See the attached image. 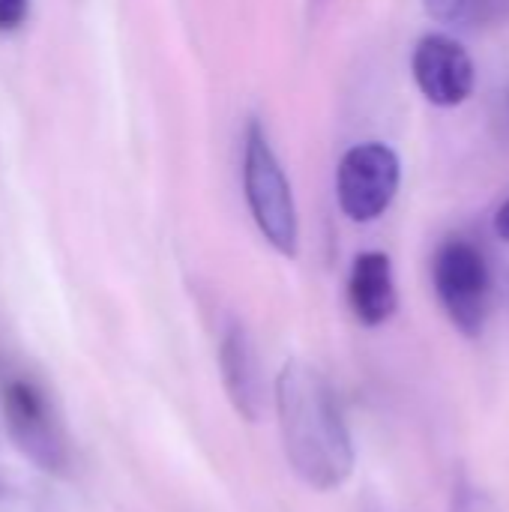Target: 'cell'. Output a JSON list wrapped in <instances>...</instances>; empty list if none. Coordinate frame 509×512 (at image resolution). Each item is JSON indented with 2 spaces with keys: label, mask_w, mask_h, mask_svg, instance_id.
Instances as JSON below:
<instances>
[{
  "label": "cell",
  "mask_w": 509,
  "mask_h": 512,
  "mask_svg": "<svg viewBox=\"0 0 509 512\" xmlns=\"http://www.w3.org/2000/svg\"><path fill=\"white\" fill-rule=\"evenodd\" d=\"M276 414L291 471L315 492L342 489L357 456L333 384L318 369L288 360L276 378Z\"/></svg>",
  "instance_id": "obj_1"
},
{
  "label": "cell",
  "mask_w": 509,
  "mask_h": 512,
  "mask_svg": "<svg viewBox=\"0 0 509 512\" xmlns=\"http://www.w3.org/2000/svg\"><path fill=\"white\" fill-rule=\"evenodd\" d=\"M243 186L252 219L261 237L285 258H294L300 249V219L291 183L270 147L261 123H249L246 150H243Z\"/></svg>",
  "instance_id": "obj_2"
},
{
  "label": "cell",
  "mask_w": 509,
  "mask_h": 512,
  "mask_svg": "<svg viewBox=\"0 0 509 512\" xmlns=\"http://www.w3.org/2000/svg\"><path fill=\"white\" fill-rule=\"evenodd\" d=\"M432 282L453 327L477 339L492 312V270L483 249L468 237H447L432 261Z\"/></svg>",
  "instance_id": "obj_3"
},
{
  "label": "cell",
  "mask_w": 509,
  "mask_h": 512,
  "mask_svg": "<svg viewBox=\"0 0 509 512\" xmlns=\"http://www.w3.org/2000/svg\"><path fill=\"white\" fill-rule=\"evenodd\" d=\"M402 183V162L393 147L381 141H366L351 147L336 171V198L351 222L381 219Z\"/></svg>",
  "instance_id": "obj_4"
},
{
  "label": "cell",
  "mask_w": 509,
  "mask_h": 512,
  "mask_svg": "<svg viewBox=\"0 0 509 512\" xmlns=\"http://www.w3.org/2000/svg\"><path fill=\"white\" fill-rule=\"evenodd\" d=\"M3 423L18 450L33 459L42 471L66 465V447L48 393L30 378H9L3 384Z\"/></svg>",
  "instance_id": "obj_5"
},
{
  "label": "cell",
  "mask_w": 509,
  "mask_h": 512,
  "mask_svg": "<svg viewBox=\"0 0 509 512\" xmlns=\"http://www.w3.org/2000/svg\"><path fill=\"white\" fill-rule=\"evenodd\" d=\"M411 72L423 99L438 108H456L468 102L477 87L474 57L447 33H426L417 42L411 54Z\"/></svg>",
  "instance_id": "obj_6"
},
{
  "label": "cell",
  "mask_w": 509,
  "mask_h": 512,
  "mask_svg": "<svg viewBox=\"0 0 509 512\" xmlns=\"http://www.w3.org/2000/svg\"><path fill=\"white\" fill-rule=\"evenodd\" d=\"M219 369H222V384H225V393H228L234 411L246 423H258L264 417L267 387H264L255 345L246 336V330L231 327L225 333L222 348H219Z\"/></svg>",
  "instance_id": "obj_7"
},
{
  "label": "cell",
  "mask_w": 509,
  "mask_h": 512,
  "mask_svg": "<svg viewBox=\"0 0 509 512\" xmlns=\"http://www.w3.org/2000/svg\"><path fill=\"white\" fill-rule=\"evenodd\" d=\"M348 303L363 327L387 324L399 309L393 261L387 252H360L348 276Z\"/></svg>",
  "instance_id": "obj_8"
},
{
  "label": "cell",
  "mask_w": 509,
  "mask_h": 512,
  "mask_svg": "<svg viewBox=\"0 0 509 512\" xmlns=\"http://www.w3.org/2000/svg\"><path fill=\"white\" fill-rule=\"evenodd\" d=\"M30 0H0V30H15L24 24Z\"/></svg>",
  "instance_id": "obj_9"
},
{
  "label": "cell",
  "mask_w": 509,
  "mask_h": 512,
  "mask_svg": "<svg viewBox=\"0 0 509 512\" xmlns=\"http://www.w3.org/2000/svg\"><path fill=\"white\" fill-rule=\"evenodd\" d=\"M429 15L438 21H456L465 15V9L471 6V0H423Z\"/></svg>",
  "instance_id": "obj_10"
},
{
  "label": "cell",
  "mask_w": 509,
  "mask_h": 512,
  "mask_svg": "<svg viewBox=\"0 0 509 512\" xmlns=\"http://www.w3.org/2000/svg\"><path fill=\"white\" fill-rule=\"evenodd\" d=\"M495 234H498L504 243H509V198L501 204V210L495 213Z\"/></svg>",
  "instance_id": "obj_11"
}]
</instances>
